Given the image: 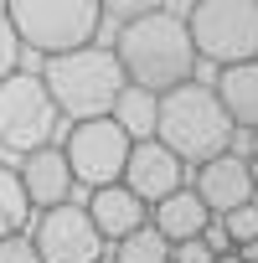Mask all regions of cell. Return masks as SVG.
Wrapping results in <instances>:
<instances>
[{
  "instance_id": "cell-18",
  "label": "cell",
  "mask_w": 258,
  "mask_h": 263,
  "mask_svg": "<svg viewBox=\"0 0 258 263\" xmlns=\"http://www.w3.org/2000/svg\"><path fill=\"white\" fill-rule=\"evenodd\" d=\"M222 232H227V242H232V248H243V242H258V206H253V201L232 206V212L222 217Z\"/></svg>"
},
{
  "instance_id": "cell-1",
  "label": "cell",
  "mask_w": 258,
  "mask_h": 263,
  "mask_svg": "<svg viewBox=\"0 0 258 263\" xmlns=\"http://www.w3.org/2000/svg\"><path fill=\"white\" fill-rule=\"evenodd\" d=\"M114 62L124 72V83H135L145 93H171L181 83H191L196 72V47L186 36V21L176 11H150L140 21H124L119 42H114Z\"/></svg>"
},
{
  "instance_id": "cell-19",
  "label": "cell",
  "mask_w": 258,
  "mask_h": 263,
  "mask_svg": "<svg viewBox=\"0 0 258 263\" xmlns=\"http://www.w3.org/2000/svg\"><path fill=\"white\" fill-rule=\"evenodd\" d=\"M98 11L124 26V21H140V16H150V11H165V0H98Z\"/></svg>"
},
{
  "instance_id": "cell-25",
  "label": "cell",
  "mask_w": 258,
  "mask_h": 263,
  "mask_svg": "<svg viewBox=\"0 0 258 263\" xmlns=\"http://www.w3.org/2000/svg\"><path fill=\"white\" fill-rule=\"evenodd\" d=\"M253 206H258V191H253Z\"/></svg>"
},
{
  "instance_id": "cell-23",
  "label": "cell",
  "mask_w": 258,
  "mask_h": 263,
  "mask_svg": "<svg viewBox=\"0 0 258 263\" xmlns=\"http://www.w3.org/2000/svg\"><path fill=\"white\" fill-rule=\"evenodd\" d=\"M253 165H258V129H253Z\"/></svg>"
},
{
  "instance_id": "cell-5",
  "label": "cell",
  "mask_w": 258,
  "mask_h": 263,
  "mask_svg": "<svg viewBox=\"0 0 258 263\" xmlns=\"http://www.w3.org/2000/svg\"><path fill=\"white\" fill-rule=\"evenodd\" d=\"M196 62H258V0H196L186 16Z\"/></svg>"
},
{
  "instance_id": "cell-3",
  "label": "cell",
  "mask_w": 258,
  "mask_h": 263,
  "mask_svg": "<svg viewBox=\"0 0 258 263\" xmlns=\"http://www.w3.org/2000/svg\"><path fill=\"white\" fill-rule=\"evenodd\" d=\"M42 88H47V98L57 103L62 119L83 124V119H108L114 98L124 93V72H119L114 52H103V47H78V52L47 57Z\"/></svg>"
},
{
  "instance_id": "cell-17",
  "label": "cell",
  "mask_w": 258,
  "mask_h": 263,
  "mask_svg": "<svg viewBox=\"0 0 258 263\" xmlns=\"http://www.w3.org/2000/svg\"><path fill=\"white\" fill-rule=\"evenodd\" d=\"M26 222H31L26 191H21V181H16V171H11V165H0V237L26 232Z\"/></svg>"
},
{
  "instance_id": "cell-16",
  "label": "cell",
  "mask_w": 258,
  "mask_h": 263,
  "mask_svg": "<svg viewBox=\"0 0 258 263\" xmlns=\"http://www.w3.org/2000/svg\"><path fill=\"white\" fill-rule=\"evenodd\" d=\"M114 263H171V242L145 222V227H135L129 237L114 242Z\"/></svg>"
},
{
  "instance_id": "cell-4",
  "label": "cell",
  "mask_w": 258,
  "mask_h": 263,
  "mask_svg": "<svg viewBox=\"0 0 258 263\" xmlns=\"http://www.w3.org/2000/svg\"><path fill=\"white\" fill-rule=\"evenodd\" d=\"M6 16L21 47L42 57H62L78 47H93L98 36V0H6Z\"/></svg>"
},
{
  "instance_id": "cell-15",
  "label": "cell",
  "mask_w": 258,
  "mask_h": 263,
  "mask_svg": "<svg viewBox=\"0 0 258 263\" xmlns=\"http://www.w3.org/2000/svg\"><path fill=\"white\" fill-rule=\"evenodd\" d=\"M155 114H160V93H145V88H135V83H124V93H119L114 108H108V119L124 129L129 145L155 140Z\"/></svg>"
},
{
  "instance_id": "cell-9",
  "label": "cell",
  "mask_w": 258,
  "mask_h": 263,
  "mask_svg": "<svg viewBox=\"0 0 258 263\" xmlns=\"http://www.w3.org/2000/svg\"><path fill=\"white\" fill-rule=\"evenodd\" d=\"M181 181H186V165H181L160 140L129 145V160H124V176H119V186H124L129 196H140L145 206H155V201H165L171 191H181Z\"/></svg>"
},
{
  "instance_id": "cell-13",
  "label": "cell",
  "mask_w": 258,
  "mask_h": 263,
  "mask_svg": "<svg viewBox=\"0 0 258 263\" xmlns=\"http://www.w3.org/2000/svg\"><path fill=\"white\" fill-rule=\"evenodd\" d=\"M217 103H222V114L232 119V129H258V62H232V67H222L217 72Z\"/></svg>"
},
{
  "instance_id": "cell-14",
  "label": "cell",
  "mask_w": 258,
  "mask_h": 263,
  "mask_svg": "<svg viewBox=\"0 0 258 263\" xmlns=\"http://www.w3.org/2000/svg\"><path fill=\"white\" fill-rule=\"evenodd\" d=\"M150 212H155V217H150V227H155L165 242H186V237H201V232H207V222H212V212L201 206V196H196L191 186L171 191V196H165V201H155Z\"/></svg>"
},
{
  "instance_id": "cell-20",
  "label": "cell",
  "mask_w": 258,
  "mask_h": 263,
  "mask_svg": "<svg viewBox=\"0 0 258 263\" xmlns=\"http://www.w3.org/2000/svg\"><path fill=\"white\" fill-rule=\"evenodd\" d=\"M16 62H21V42H16V31H11V16H6V6H0V83H6L11 72H21Z\"/></svg>"
},
{
  "instance_id": "cell-22",
  "label": "cell",
  "mask_w": 258,
  "mask_h": 263,
  "mask_svg": "<svg viewBox=\"0 0 258 263\" xmlns=\"http://www.w3.org/2000/svg\"><path fill=\"white\" fill-rule=\"evenodd\" d=\"M212 263H243V258H237V248H232V253H217Z\"/></svg>"
},
{
  "instance_id": "cell-12",
  "label": "cell",
  "mask_w": 258,
  "mask_h": 263,
  "mask_svg": "<svg viewBox=\"0 0 258 263\" xmlns=\"http://www.w3.org/2000/svg\"><path fill=\"white\" fill-rule=\"evenodd\" d=\"M88 222L98 227V237L103 242H119V237H129L135 227H145L150 222V206L140 201V196H129L124 186H98V191H88Z\"/></svg>"
},
{
  "instance_id": "cell-8",
  "label": "cell",
  "mask_w": 258,
  "mask_h": 263,
  "mask_svg": "<svg viewBox=\"0 0 258 263\" xmlns=\"http://www.w3.org/2000/svg\"><path fill=\"white\" fill-rule=\"evenodd\" d=\"M31 242H36L42 263H98L103 258V237H98V227L88 222V212L78 201H62V206L42 212Z\"/></svg>"
},
{
  "instance_id": "cell-11",
  "label": "cell",
  "mask_w": 258,
  "mask_h": 263,
  "mask_svg": "<svg viewBox=\"0 0 258 263\" xmlns=\"http://www.w3.org/2000/svg\"><path fill=\"white\" fill-rule=\"evenodd\" d=\"M21 191H26V206L31 212H52L72 196V171L62 160V150H36V155H21V171H16Z\"/></svg>"
},
{
  "instance_id": "cell-7",
  "label": "cell",
  "mask_w": 258,
  "mask_h": 263,
  "mask_svg": "<svg viewBox=\"0 0 258 263\" xmlns=\"http://www.w3.org/2000/svg\"><path fill=\"white\" fill-rule=\"evenodd\" d=\"M62 160L72 171V186H88V191L119 186L124 160H129V140L114 119H83V124H72V135L62 145Z\"/></svg>"
},
{
  "instance_id": "cell-21",
  "label": "cell",
  "mask_w": 258,
  "mask_h": 263,
  "mask_svg": "<svg viewBox=\"0 0 258 263\" xmlns=\"http://www.w3.org/2000/svg\"><path fill=\"white\" fill-rule=\"evenodd\" d=\"M0 263H42V258H36V242L16 232V237H0Z\"/></svg>"
},
{
  "instance_id": "cell-24",
  "label": "cell",
  "mask_w": 258,
  "mask_h": 263,
  "mask_svg": "<svg viewBox=\"0 0 258 263\" xmlns=\"http://www.w3.org/2000/svg\"><path fill=\"white\" fill-rule=\"evenodd\" d=\"M98 263H114V258H98Z\"/></svg>"
},
{
  "instance_id": "cell-2",
  "label": "cell",
  "mask_w": 258,
  "mask_h": 263,
  "mask_svg": "<svg viewBox=\"0 0 258 263\" xmlns=\"http://www.w3.org/2000/svg\"><path fill=\"white\" fill-rule=\"evenodd\" d=\"M232 119L222 114L217 93L207 83H181L171 93H160V114H155V140L181 160V165H207L217 155L232 150Z\"/></svg>"
},
{
  "instance_id": "cell-10",
  "label": "cell",
  "mask_w": 258,
  "mask_h": 263,
  "mask_svg": "<svg viewBox=\"0 0 258 263\" xmlns=\"http://www.w3.org/2000/svg\"><path fill=\"white\" fill-rule=\"evenodd\" d=\"M196 196H201V206L207 212H217V217H227L232 206H243V201H253V165L243 160V155H217V160H207V165H196V186H191Z\"/></svg>"
},
{
  "instance_id": "cell-6",
  "label": "cell",
  "mask_w": 258,
  "mask_h": 263,
  "mask_svg": "<svg viewBox=\"0 0 258 263\" xmlns=\"http://www.w3.org/2000/svg\"><path fill=\"white\" fill-rule=\"evenodd\" d=\"M57 103L42 88V72H11L0 83V150L11 155H36L57 135Z\"/></svg>"
}]
</instances>
